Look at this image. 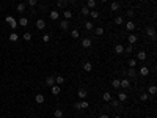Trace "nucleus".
Instances as JSON below:
<instances>
[{
    "label": "nucleus",
    "mask_w": 157,
    "mask_h": 118,
    "mask_svg": "<svg viewBox=\"0 0 157 118\" xmlns=\"http://www.w3.org/2000/svg\"><path fill=\"white\" fill-rule=\"evenodd\" d=\"M5 20L8 22V25H10L11 28H16V27H17V20H16L14 18H13V16H6V18H5Z\"/></svg>",
    "instance_id": "nucleus-1"
},
{
    "label": "nucleus",
    "mask_w": 157,
    "mask_h": 118,
    "mask_svg": "<svg viewBox=\"0 0 157 118\" xmlns=\"http://www.w3.org/2000/svg\"><path fill=\"white\" fill-rule=\"evenodd\" d=\"M50 91H52L53 96H58L60 91H61V88H60V85H52V87H50Z\"/></svg>",
    "instance_id": "nucleus-2"
},
{
    "label": "nucleus",
    "mask_w": 157,
    "mask_h": 118,
    "mask_svg": "<svg viewBox=\"0 0 157 118\" xmlns=\"http://www.w3.org/2000/svg\"><path fill=\"white\" fill-rule=\"evenodd\" d=\"M148 58V55H146V52L145 50H140V52L137 54V60H140V61H145Z\"/></svg>",
    "instance_id": "nucleus-3"
},
{
    "label": "nucleus",
    "mask_w": 157,
    "mask_h": 118,
    "mask_svg": "<svg viewBox=\"0 0 157 118\" xmlns=\"http://www.w3.org/2000/svg\"><path fill=\"white\" fill-rule=\"evenodd\" d=\"M46 85H47V87L55 85V77H53V76H47V77H46Z\"/></svg>",
    "instance_id": "nucleus-4"
},
{
    "label": "nucleus",
    "mask_w": 157,
    "mask_h": 118,
    "mask_svg": "<svg viewBox=\"0 0 157 118\" xmlns=\"http://www.w3.org/2000/svg\"><path fill=\"white\" fill-rule=\"evenodd\" d=\"M44 27H46V20L44 19H38L36 20V28H38V30H42Z\"/></svg>",
    "instance_id": "nucleus-5"
},
{
    "label": "nucleus",
    "mask_w": 157,
    "mask_h": 118,
    "mask_svg": "<svg viewBox=\"0 0 157 118\" xmlns=\"http://www.w3.org/2000/svg\"><path fill=\"white\" fill-rule=\"evenodd\" d=\"M146 35L151 36L152 39H156V30H154L152 27H148V28H146Z\"/></svg>",
    "instance_id": "nucleus-6"
},
{
    "label": "nucleus",
    "mask_w": 157,
    "mask_h": 118,
    "mask_svg": "<svg viewBox=\"0 0 157 118\" xmlns=\"http://www.w3.org/2000/svg\"><path fill=\"white\" fill-rule=\"evenodd\" d=\"M121 87L126 90V88H129V87H130V82L127 80V79H122V80H120V88H121Z\"/></svg>",
    "instance_id": "nucleus-7"
},
{
    "label": "nucleus",
    "mask_w": 157,
    "mask_h": 118,
    "mask_svg": "<svg viewBox=\"0 0 157 118\" xmlns=\"http://www.w3.org/2000/svg\"><path fill=\"white\" fill-rule=\"evenodd\" d=\"M120 8H121L120 2H112V3H110V10H112V11H118Z\"/></svg>",
    "instance_id": "nucleus-8"
},
{
    "label": "nucleus",
    "mask_w": 157,
    "mask_h": 118,
    "mask_svg": "<svg viewBox=\"0 0 157 118\" xmlns=\"http://www.w3.org/2000/svg\"><path fill=\"white\" fill-rule=\"evenodd\" d=\"M127 39H129V44L134 46V44L138 41V36H137V35H129V36H127Z\"/></svg>",
    "instance_id": "nucleus-9"
},
{
    "label": "nucleus",
    "mask_w": 157,
    "mask_h": 118,
    "mask_svg": "<svg viewBox=\"0 0 157 118\" xmlns=\"http://www.w3.org/2000/svg\"><path fill=\"white\" fill-rule=\"evenodd\" d=\"M77 96H79L80 99H85V98L88 96V93H87V90H85V88H80V90H79V93H77Z\"/></svg>",
    "instance_id": "nucleus-10"
},
{
    "label": "nucleus",
    "mask_w": 157,
    "mask_h": 118,
    "mask_svg": "<svg viewBox=\"0 0 157 118\" xmlns=\"http://www.w3.org/2000/svg\"><path fill=\"white\" fill-rule=\"evenodd\" d=\"M102 101H104V102H110V101H112V95H110V91H105V93L102 95Z\"/></svg>",
    "instance_id": "nucleus-11"
},
{
    "label": "nucleus",
    "mask_w": 157,
    "mask_h": 118,
    "mask_svg": "<svg viewBox=\"0 0 157 118\" xmlns=\"http://www.w3.org/2000/svg\"><path fill=\"white\" fill-rule=\"evenodd\" d=\"M58 18H60V13H58L57 10H52V11H50V19H52V20H57Z\"/></svg>",
    "instance_id": "nucleus-12"
},
{
    "label": "nucleus",
    "mask_w": 157,
    "mask_h": 118,
    "mask_svg": "<svg viewBox=\"0 0 157 118\" xmlns=\"http://www.w3.org/2000/svg\"><path fill=\"white\" fill-rule=\"evenodd\" d=\"M82 46H83L85 49L91 47V39H90V38H85V39H82Z\"/></svg>",
    "instance_id": "nucleus-13"
},
{
    "label": "nucleus",
    "mask_w": 157,
    "mask_h": 118,
    "mask_svg": "<svg viewBox=\"0 0 157 118\" xmlns=\"http://www.w3.org/2000/svg\"><path fill=\"white\" fill-rule=\"evenodd\" d=\"M60 28H61V30H68V28H69V20H61V22H60Z\"/></svg>",
    "instance_id": "nucleus-14"
},
{
    "label": "nucleus",
    "mask_w": 157,
    "mask_h": 118,
    "mask_svg": "<svg viewBox=\"0 0 157 118\" xmlns=\"http://www.w3.org/2000/svg\"><path fill=\"white\" fill-rule=\"evenodd\" d=\"M126 28H127L129 32L135 30V22H134V20H129V22H126Z\"/></svg>",
    "instance_id": "nucleus-15"
},
{
    "label": "nucleus",
    "mask_w": 157,
    "mask_h": 118,
    "mask_svg": "<svg viewBox=\"0 0 157 118\" xmlns=\"http://www.w3.org/2000/svg\"><path fill=\"white\" fill-rule=\"evenodd\" d=\"M65 83V77L63 76H57L55 77V85H63Z\"/></svg>",
    "instance_id": "nucleus-16"
},
{
    "label": "nucleus",
    "mask_w": 157,
    "mask_h": 118,
    "mask_svg": "<svg viewBox=\"0 0 157 118\" xmlns=\"http://www.w3.org/2000/svg\"><path fill=\"white\" fill-rule=\"evenodd\" d=\"M126 99H127V95L124 91H120V93H118V101H120V102H124Z\"/></svg>",
    "instance_id": "nucleus-17"
},
{
    "label": "nucleus",
    "mask_w": 157,
    "mask_h": 118,
    "mask_svg": "<svg viewBox=\"0 0 157 118\" xmlns=\"http://www.w3.org/2000/svg\"><path fill=\"white\" fill-rule=\"evenodd\" d=\"M17 24L20 25V27H27V25H28V19H27V18H20V19L17 20Z\"/></svg>",
    "instance_id": "nucleus-18"
},
{
    "label": "nucleus",
    "mask_w": 157,
    "mask_h": 118,
    "mask_svg": "<svg viewBox=\"0 0 157 118\" xmlns=\"http://www.w3.org/2000/svg\"><path fill=\"white\" fill-rule=\"evenodd\" d=\"M35 101H36L38 104H42V102L46 101V98H44V95H41V93H39V95H36V96H35Z\"/></svg>",
    "instance_id": "nucleus-19"
},
{
    "label": "nucleus",
    "mask_w": 157,
    "mask_h": 118,
    "mask_svg": "<svg viewBox=\"0 0 157 118\" xmlns=\"http://www.w3.org/2000/svg\"><path fill=\"white\" fill-rule=\"evenodd\" d=\"M83 69L87 71V73H91V69H93V65H91L90 61H85V63H83Z\"/></svg>",
    "instance_id": "nucleus-20"
},
{
    "label": "nucleus",
    "mask_w": 157,
    "mask_h": 118,
    "mask_svg": "<svg viewBox=\"0 0 157 118\" xmlns=\"http://www.w3.org/2000/svg\"><path fill=\"white\" fill-rule=\"evenodd\" d=\"M55 2H57V6H58V8L68 6V2H66V0H55Z\"/></svg>",
    "instance_id": "nucleus-21"
},
{
    "label": "nucleus",
    "mask_w": 157,
    "mask_h": 118,
    "mask_svg": "<svg viewBox=\"0 0 157 118\" xmlns=\"http://www.w3.org/2000/svg\"><path fill=\"white\" fill-rule=\"evenodd\" d=\"M115 52L116 54H122V52H124V46H122V44H116L115 46Z\"/></svg>",
    "instance_id": "nucleus-22"
},
{
    "label": "nucleus",
    "mask_w": 157,
    "mask_h": 118,
    "mask_svg": "<svg viewBox=\"0 0 157 118\" xmlns=\"http://www.w3.org/2000/svg\"><path fill=\"white\" fill-rule=\"evenodd\" d=\"M126 74L129 76V77H132V79H135V77H137V73H135V68H130V69L127 71Z\"/></svg>",
    "instance_id": "nucleus-23"
},
{
    "label": "nucleus",
    "mask_w": 157,
    "mask_h": 118,
    "mask_svg": "<svg viewBox=\"0 0 157 118\" xmlns=\"http://www.w3.org/2000/svg\"><path fill=\"white\" fill-rule=\"evenodd\" d=\"M17 39H19V35H17L16 32H13L11 35H10V41H13V43H16Z\"/></svg>",
    "instance_id": "nucleus-24"
},
{
    "label": "nucleus",
    "mask_w": 157,
    "mask_h": 118,
    "mask_svg": "<svg viewBox=\"0 0 157 118\" xmlns=\"http://www.w3.org/2000/svg\"><path fill=\"white\" fill-rule=\"evenodd\" d=\"M25 8H27V5H25V3H19V5H17V8H16V10H17V11L20 13V14H22V13L25 11Z\"/></svg>",
    "instance_id": "nucleus-25"
},
{
    "label": "nucleus",
    "mask_w": 157,
    "mask_h": 118,
    "mask_svg": "<svg viewBox=\"0 0 157 118\" xmlns=\"http://www.w3.org/2000/svg\"><path fill=\"white\" fill-rule=\"evenodd\" d=\"M63 14H65V19H66V20H69L71 18H72V11H71V10H66Z\"/></svg>",
    "instance_id": "nucleus-26"
},
{
    "label": "nucleus",
    "mask_w": 157,
    "mask_h": 118,
    "mask_svg": "<svg viewBox=\"0 0 157 118\" xmlns=\"http://www.w3.org/2000/svg\"><path fill=\"white\" fill-rule=\"evenodd\" d=\"M53 117L55 118H61L63 117V110H61V109H57V110L53 112Z\"/></svg>",
    "instance_id": "nucleus-27"
},
{
    "label": "nucleus",
    "mask_w": 157,
    "mask_h": 118,
    "mask_svg": "<svg viewBox=\"0 0 157 118\" xmlns=\"http://www.w3.org/2000/svg\"><path fill=\"white\" fill-rule=\"evenodd\" d=\"M112 87L118 90V88H120V79H113V80H112Z\"/></svg>",
    "instance_id": "nucleus-28"
},
{
    "label": "nucleus",
    "mask_w": 157,
    "mask_h": 118,
    "mask_svg": "<svg viewBox=\"0 0 157 118\" xmlns=\"http://www.w3.org/2000/svg\"><path fill=\"white\" fill-rule=\"evenodd\" d=\"M140 74H141V76H148V74H149V69H148L146 66H143V68L140 69Z\"/></svg>",
    "instance_id": "nucleus-29"
},
{
    "label": "nucleus",
    "mask_w": 157,
    "mask_h": 118,
    "mask_svg": "<svg viewBox=\"0 0 157 118\" xmlns=\"http://www.w3.org/2000/svg\"><path fill=\"white\" fill-rule=\"evenodd\" d=\"M90 14H91V18H93V19H97V18H99V11H96V10L90 11Z\"/></svg>",
    "instance_id": "nucleus-30"
},
{
    "label": "nucleus",
    "mask_w": 157,
    "mask_h": 118,
    "mask_svg": "<svg viewBox=\"0 0 157 118\" xmlns=\"http://www.w3.org/2000/svg\"><path fill=\"white\" fill-rule=\"evenodd\" d=\"M94 33H96V35H97V36H101V35H104V28H102V27H97V28H96V30H94Z\"/></svg>",
    "instance_id": "nucleus-31"
},
{
    "label": "nucleus",
    "mask_w": 157,
    "mask_h": 118,
    "mask_svg": "<svg viewBox=\"0 0 157 118\" xmlns=\"http://www.w3.org/2000/svg\"><path fill=\"white\" fill-rule=\"evenodd\" d=\"M22 38H24V39H25V41H30V39H32V33H28V32H25V33H24V35H22Z\"/></svg>",
    "instance_id": "nucleus-32"
},
{
    "label": "nucleus",
    "mask_w": 157,
    "mask_h": 118,
    "mask_svg": "<svg viewBox=\"0 0 157 118\" xmlns=\"http://www.w3.org/2000/svg\"><path fill=\"white\" fill-rule=\"evenodd\" d=\"M80 107H82V109H88V107H90V102H88V101H82V102H80Z\"/></svg>",
    "instance_id": "nucleus-33"
},
{
    "label": "nucleus",
    "mask_w": 157,
    "mask_h": 118,
    "mask_svg": "<svg viewBox=\"0 0 157 118\" xmlns=\"http://www.w3.org/2000/svg\"><path fill=\"white\" fill-rule=\"evenodd\" d=\"M87 6L90 8V10H91V8H96V0H88V5Z\"/></svg>",
    "instance_id": "nucleus-34"
},
{
    "label": "nucleus",
    "mask_w": 157,
    "mask_h": 118,
    "mask_svg": "<svg viewBox=\"0 0 157 118\" xmlns=\"http://www.w3.org/2000/svg\"><path fill=\"white\" fill-rule=\"evenodd\" d=\"M90 11H91V10H90L88 6H83V8H82V14H83V16H88V14H90Z\"/></svg>",
    "instance_id": "nucleus-35"
},
{
    "label": "nucleus",
    "mask_w": 157,
    "mask_h": 118,
    "mask_svg": "<svg viewBox=\"0 0 157 118\" xmlns=\"http://www.w3.org/2000/svg\"><path fill=\"white\" fill-rule=\"evenodd\" d=\"M110 104H112V107H120V101H118V99H112Z\"/></svg>",
    "instance_id": "nucleus-36"
},
{
    "label": "nucleus",
    "mask_w": 157,
    "mask_h": 118,
    "mask_svg": "<svg viewBox=\"0 0 157 118\" xmlns=\"http://www.w3.org/2000/svg\"><path fill=\"white\" fill-rule=\"evenodd\" d=\"M85 28H87V30H93L94 25H93V22H85Z\"/></svg>",
    "instance_id": "nucleus-37"
},
{
    "label": "nucleus",
    "mask_w": 157,
    "mask_h": 118,
    "mask_svg": "<svg viewBox=\"0 0 157 118\" xmlns=\"http://www.w3.org/2000/svg\"><path fill=\"white\" fill-rule=\"evenodd\" d=\"M132 50H134V46H132V44H129L127 47H124V52H126V54H130Z\"/></svg>",
    "instance_id": "nucleus-38"
},
{
    "label": "nucleus",
    "mask_w": 157,
    "mask_h": 118,
    "mask_svg": "<svg viewBox=\"0 0 157 118\" xmlns=\"http://www.w3.org/2000/svg\"><path fill=\"white\" fill-rule=\"evenodd\" d=\"M148 91H149V95H156V93H157V88H156L154 85H151V87H149V90H148Z\"/></svg>",
    "instance_id": "nucleus-39"
},
{
    "label": "nucleus",
    "mask_w": 157,
    "mask_h": 118,
    "mask_svg": "<svg viewBox=\"0 0 157 118\" xmlns=\"http://www.w3.org/2000/svg\"><path fill=\"white\" fill-rule=\"evenodd\" d=\"M71 36H72L74 39H77V38L80 36V33H79V30H72V33H71Z\"/></svg>",
    "instance_id": "nucleus-40"
},
{
    "label": "nucleus",
    "mask_w": 157,
    "mask_h": 118,
    "mask_svg": "<svg viewBox=\"0 0 157 118\" xmlns=\"http://www.w3.org/2000/svg\"><path fill=\"white\" fill-rule=\"evenodd\" d=\"M115 24H116V25H121V24H122V18H121V16L115 18Z\"/></svg>",
    "instance_id": "nucleus-41"
},
{
    "label": "nucleus",
    "mask_w": 157,
    "mask_h": 118,
    "mask_svg": "<svg viewBox=\"0 0 157 118\" xmlns=\"http://www.w3.org/2000/svg\"><path fill=\"white\" fill-rule=\"evenodd\" d=\"M148 98H149V96H148V93H143L141 96H140V101H148Z\"/></svg>",
    "instance_id": "nucleus-42"
},
{
    "label": "nucleus",
    "mask_w": 157,
    "mask_h": 118,
    "mask_svg": "<svg viewBox=\"0 0 157 118\" xmlns=\"http://www.w3.org/2000/svg\"><path fill=\"white\" fill-rule=\"evenodd\" d=\"M42 41H44V43H49V41H50V35H44V36H42Z\"/></svg>",
    "instance_id": "nucleus-43"
},
{
    "label": "nucleus",
    "mask_w": 157,
    "mask_h": 118,
    "mask_svg": "<svg viewBox=\"0 0 157 118\" xmlns=\"http://www.w3.org/2000/svg\"><path fill=\"white\" fill-rule=\"evenodd\" d=\"M135 63H137L135 58H134V60H129V66H130V68H135Z\"/></svg>",
    "instance_id": "nucleus-44"
},
{
    "label": "nucleus",
    "mask_w": 157,
    "mask_h": 118,
    "mask_svg": "<svg viewBox=\"0 0 157 118\" xmlns=\"http://www.w3.org/2000/svg\"><path fill=\"white\" fill-rule=\"evenodd\" d=\"M36 3H38V0H28V5L30 6H36Z\"/></svg>",
    "instance_id": "nucleus-45"
},
{
    "label": "nucleus",
    "mask_w": 157,
    "mask_h": 118,
    "mask_svg": "<svg viewBox=\"0 0 157 118\" xmlns=\"http://www.w3.org/2000/svg\"><path fill=\"white\" fill-rule=\"evenodd\" d=\"M127 16H129V18H134V16H135L134 10H129V11H127Z\"/></svg>",
    "instance_id": "nucleus-46"
},
{
    "label": "nucleus",
    "mask_w": 157,
    "mask_h": 118,
    "mask_svg": "<svg viewBox=\"0 0 157 118\" xmlns=\"http://www.w3.org/2000/svg\"><path fill=\"white\" fill-rule=\"evenodd\" d=\"M74 107L77 109V110H80V109H82V107H80V102H75V104H74Z\"/></svg>",
    "instance_id": "nucleus-47"
},
{
    "label": "nucleus",
    "mask_w": 157,
    "mask_h": 118,
    "mask_svg": "<svg viewBox=\"0 0 157 118\" xmlns=\"http://www.w3.org/2000/svg\"><path fill=\"white\" fill-rule=\"evenodd\" d=\"M99 118H110V117H108V115H107V113H102V115H101V117H99Z\"/></svg>",
    "instance_id": "nucleus-48"
},
{
    "label": "nucleus",
    "mask_w": 157,
    "mask_h": 118,
    "mask_svg": "<svg viewBox=\"0 0 157 118\" xmlns=\"http://www.w3.org/2000/svg\"><path fill=\"white\" fill-rule=\"evenodd\" d=\"M113 118H121V117H120V115H116V117H113Z\"/></svg>",
    "instance_id": "nucleus-49"
},
{
    "label": "nucleus",
    "mask_w": 157,
    "mask_h": 118,
    "mask_svg": "<svg viewBox=\"0 0 157 118\" xmlns=\"http://www.w3.org/2000/svg\"><path fill=\"white\" fill-rule=\"evenodd\" d=\"M102 2H108V0H102Z\"/></svg>",
    "instance_id": "nucleus-50"
},
{
    "label": "nucleus",
    "mask_w": 157,
    "mask_h": 118,
    "mask_svg": "<svg viewBox=\"0 0 157 118\" xmlns=\"http://www.w3.org/2000/svg\"><path fill=\"white\" fill-rule=\"evenodd\" d=\"M137 2H140V0H137Z\"/></svg>",
    "instance_id": "nucleus-51"
},
{
    "label": "nucleus",
    "mask_w": 157,
    "mask_h": 118,
    "mask_svg": "<svg viewBox=\"0 0 157 118\" xmlns=\"http://www.w3.org/2000/svg\"><path fill=\"white\" fill-rule=\"evenodd\" d=\"M66 2H68V0H66Z\"/></svg>",
    "instance_id": "nucleus-52"
}]
</instances>
